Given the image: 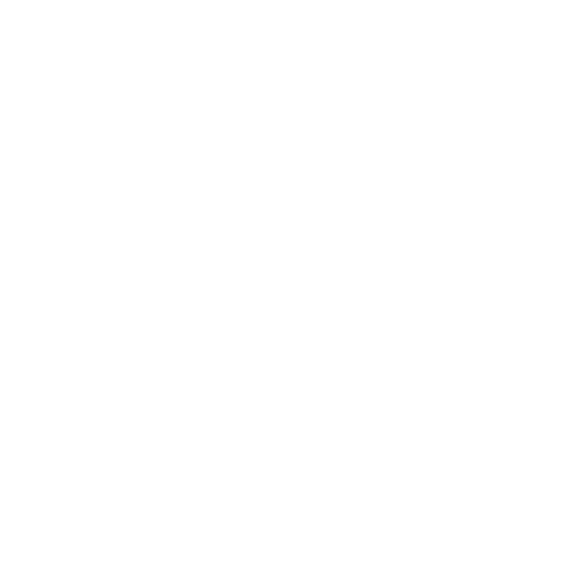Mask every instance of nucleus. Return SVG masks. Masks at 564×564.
Masks as SVG:
<instances>
[]
</instances>
